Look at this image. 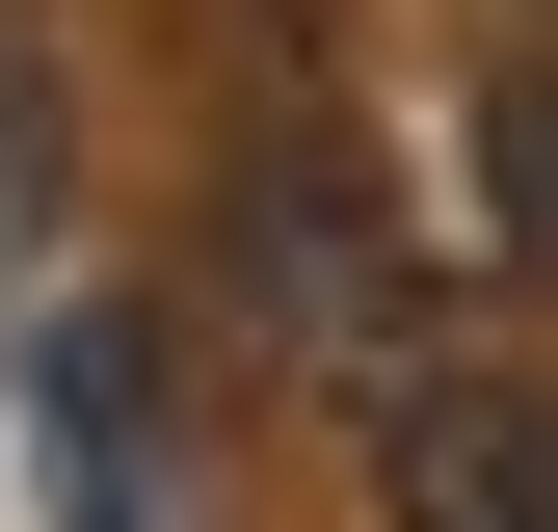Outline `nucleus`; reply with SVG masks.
<instances>
[{
  "instance_id": "obj_1",
  "label": "nucleus",
  "mask_w": 558,
  "mask_h": 532,
  "mask_svg": "<svg viewBox=\"0 0 558 532\" xmlns=\"http://www.w3.org/2000/svg\"><path fill=\"white\" fill-rule=\"evenodd\" d=\"M240 293L319 347V399H426L452 347H426V266L373 240V160L345 133H266V186H240Z\"/></svg>"
},
{
  "instance_id": "obj_2",
  "label": "nucleus",
  "mask_w": 558,
  "mask_h": 532,
  "mask_svg": "<svg viewBox=\"0 0 558 532\" xmlns=\"http://www.w3.org/2000/svg\"><path fill=\"white\" fill-rule=\"evenodd\" d=\"M373 532H558V373H426L373 399Z\"/></svg>"
}]
</instances>
